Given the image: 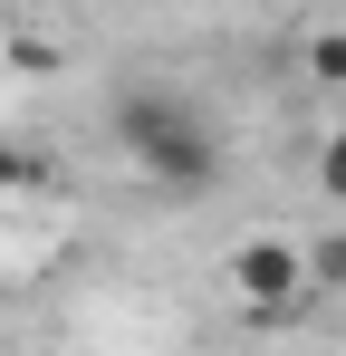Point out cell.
<instances>
[{"label": "cell", "mask_w": 346, "mask_h": 356, "mask_svg": "<svg viewBox=\"0 0 346 356\" xmlns=\"http://www.w3.org/2000/svg\"><path fill=\"white\" fill-rule=\"evenodd\" d=\"M106 135H115V154H125L145 183H154V193H183V202H202V193L231 174L222 125L202 116L183 87H164V77H135V87H115Z\"/></svg>", "instance_id": "6da1fadb"}, {"label": "cell", "mask_w": 346, "mask_h": 356, "mask_svg": "<svg viewBox=\"0 0 346 356\" xmlns=\"http://www.w3.org/2000/svg\"><path fill=\"white\" fill-rule=\"evenodd\" d=\"M0 193H49V154H29V145H0Z\"/></svg>", "instance_id": "3957f363"}, {"label": "cell", "mask_w": 346, "mask_h": 356, "mask_svg": "<svg viewBox=\"0 0 346 356\" xmlns=\"http://www.w3.org/2000/svg\"><path fill=\"white\" fill-rule=\"evenodd\" d=\"M231 289H240V308L250 318H298L308 298H318V280H308V250H288V241H240L231 250Z\"/></svg>", "instance_id": "7a4b0ae2"}, {"label": "cell", "mask_w": 346, "mask_h": 356, "mask_svg": "<svg viewBox=\"0 0 346 356\" xmlns=\"http://www.w3.org/2000/svg\"><path fill=\"white\" fill-rule=\"evenodd\" d=\"M308 280H318V289H346V232H327L308 250Z\"/></svg>", "instance_id": "8992f818"}, {"label": "cell", "mask_w": 346, "mask_h": 356, "mask_svg": "<svg viewBox=\"0 0 346 356\" xmlns=\"http://www.w3.org/2000/svg\"><path fill=\"white\" fill-rule=\"evenodd\" d=\"M308 77L318 87H346V29H318L308 39Z\"/></svg>", "instance_id": "277c9868"}, {"label": "cell", "mask_w": 346, "mask_h": 356, "mask_svg": "<svg viewBox=\"0 0 346 356\" xmlns=\"http://www.w3.org/2000/svg\"><path fill=\"white\" fill-rule=\"evenodd\" d=\"M318 193H327V202L346 212V125L327 135V145H318Z\"/></svg>", "instance_id": "5b68a950"}]
</instances>
